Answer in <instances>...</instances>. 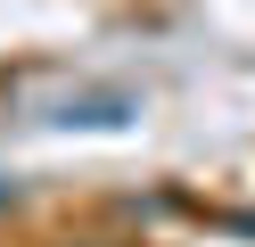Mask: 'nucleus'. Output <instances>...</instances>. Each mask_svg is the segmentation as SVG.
I'll return each mask as SVG.
<instances>
[{
	"mask_svg": "<svg viewBox=\"0 0 255 247\" xmlns=\"http://www.w3.org/2000/svg\"><path fill=\"white\" fill-rule=\"evenodd\" d=\"M124 115H132V99H66L50 124H66V132H74V124H83V132H116Z\"/></svg>",
	"mask_w": 255,
	"mask_h": 247,
	"instance_id": "1",
	"label": "nucleus"
},
{
	"mask_svg": "<svg viewBox=\"0 0 255 247\" xmlns=\"http://www.w3.org/2000/svg\"><path fill=\"white\" fill-rule=\"evenodd\" d=\"M17 198H25V181H17V173H0V206H17Z\"/></svg>",
	"mask_w": 255,
	"mask_h": 247,
	"instance_id": "2",
	"label": "nucleus"
}]
</instances>
